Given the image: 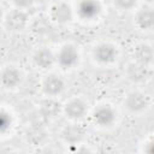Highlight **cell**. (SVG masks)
Here are the masks:
<instances>
[{
  "label": "cell",
  "instance_id": "cell-1",
  "mask_svg": "<svg viewBox=\"0 0 154 154\" xmlns=\"http://www.w3.org/2000/svg\"><path fill=\"white\" fill-rule=\"evenodd\" d=\"M150 96L141 90L130 91L124 99V107L132 114H141L150 107Z\"/></svg>",
  "mask_w": 154,
  "mask_h": 154
},
{
  "label": "cell",
  "instance_id": "cell-2",
  "mask_svg": "<svg viewBox=\"0 0 154 154\" xmlns=\"http://www.w3.org/2000/svg\"><path fill=\"white\" fill-rule=\"evenodd\" d=\"M55 63L63 70H72L79 63V51L72 43L63 45L55 54Z\"/></svg>",
  "mask_w": 154,
  "mask_h": 154
},
{
  "label": "cell",
  "instance_id": "cell-3",
  "mask_svg": "<svg viewBox=\"0 0 154 154\" xmlns=\"http://www.w3.org/2000/svg\"><path fill=\"white\" fill-rule=\"evenodd\" d=\"M91 55L97 64L111 65L117 60L118 49L111 42H100L93 48Z\"/></svg>",
  "mask_w": 154,
  "mask_h": 154
},
{
  "label": "cell",
  "instance_id": "cell-4",
  "mask_svg": "<svg viewBox=\"0 0 154 154\" xmlns=\"http://www.w3.org/2000/svg\"><path fill=\"white\" fill-rule=\"evenodd\" d=\"M4 25L11 32L23 31L29 24V16L24 10L14 8L4 16Z\"/></svg>",
  "mask_w": 154,
  "mask_h": 154
},
{
  "label": "cell",
  "instance_id": "cell-5",
  "mask_svg": "<svg viewBox=\"0 0 154 154\" xmlns=\"http://www.w3.org/2000/svg\"><path fill=\"white\" fill-rule=\"evenodd\" d=\"M93 122L101 128L112 126L117 120V112L114 108L108 103H100L97 105L91 114Z\"/></svg>",
  "mask_w": 154,
  "mask_h": 154
},
{
  "label": "cell",
  "instance_id": "cell-6",
  "mask_svg": "<svg viewBox=\"0 0 154 154\" xmlns=\"http://www.w3.org/2000/svg\"><path fill=\"white\" fill-rule=\"evenodd\" d=\"M23 73L22 71L13 66L7 65L0 70V85L5 89H16L22 84Z\"/></svg>",
  "mask_w": 154,
  "mask_h": 154
},
{
  "label": "cell",
  "instance_id": "cell-7",
  "mask_svg": "<svg viewBox=\"0 0 154 154\" xmlns=\"http://www.w3.org/2000/svg\"><path fill=\"white\" fill-rule=\"evenodd\" d=\"M64 114L66 116V118L77 122L82 118H84L88 113V105L87 102L81 99V97H73L71 100H69L64 106L63 109Z\"/></svg>",
  "mask_w": 154,
  "mask_h": 154
},
{
  "label": "cell",
  "instance_id": "cell-8",
  "mask_svg": "<svg viewBox=\"0 0 154 154\" xmlns=\"http://www.w3.org/2000/svg\"><path fill=\"white\" fill-rule=\"evenodd\" d=\"M125 76L130 82L135 84H142L150 78V67L134 60L126 65Z\"/></svg>",
  "mask_w": 154,
  "mask_h": 154
},
{
  "label": "cell",
  "instance_id": "cell-9",
  "mask_svg": "<svg viewBox=\"0 0 154 154\" xmlns=\"http://www.w3.org/2000/svg\"><path fill=\"white\" fill-rule=\"evenodd\" d=\"M42 91L46 96L55 97L60 95L65 88V82L64 79L57 75V73H48L43 77L42 83H41Z\"/></svg>",
  "mask_w": 154,
  "mask_h": 154
},
{
  "label": "cell",
  "instance_id": "cell-10",
  "mask_svg": "<svg viewBox=\"0 0 154 154\" xmlns=\"http://www.w3.org/2000/svg\"><path fill=\"white\" fill-rule=\"evenodd\" d=\"M85 135H87L85 129L78 123H71L69 125H65L60 131L61 140L69 144L81 143L85 137Z\"/></svg>",
  "mask_w": 154,
  "mask_h": 154
},
{
  "label": "cell",
  "instance_id": "cell-11",
  "mask_svg": "<svg viewBox=\"0 0 154 154\" xmlns=\"http://www.w3.org/2000/svg\"><path fill=\"white\" fill-rule=\"evenodd\" d=\"M49 18L58 24H66L72 20L73 18V11L71 6L64 1L55 2L52 5L49 10Z\"/></svg>",
  "mask_w": 154,
  "mask_h": 154
},
{
  "label": "cell",
  "instance_id": "cell-12",
  "mask_svg": "<svg viewBox=\"0 0 154 154\" xmlns=\"http://www.w3.org/2000/svg\"><path fill=\"white\" fill-rule=\"evenodd\" d=\"M32 63L41 70H48L55 64V54L47 47L36 49L32 54Z\"/></svg>",
  "mask_w": 154,
  "mask_h": 154
},
{
  "label": "cell",
  "instance_id": "cell-13",
  "mask_svg": "<svg viewBox=\"0 0 154 154\" xmlns=\"http://www.w3.org/2000/svg\"><path fill=\"white\" fill-rule=\"evenodd\" d=\"M135 23L141 30H152L154 25V13L153 7L149 5L142 6L135 16Z\"/></svg>",
  "mask_w": 154,
  "mask_h": 154
},
{
  "label": "cell",
  "instance_id": "cell-14",
  "mask_svg": "<svg viewBox=\"0 0 154 154\" xmlns=\"http://www.w3.org/2000/svg\"><path fill=\"white\" fill-rule=\"evenodd\" d=\"M134 60L146 65L148 67L152 66L154 60V51L149 43H140L134 48Z\"/></svg>",
  "mask_w": 154,
  "mask_h": 154
},
{
  "label": "cell",
  "instance_id": "cell-15",
  "mask_svg": "<svg viewBox=\"0 0 154 154\" xmlns=\"http://www.w3.org/2000/svg\"><path fill=\"white\" fill-rule=\"evenodd\" d=\"M101 12V6L96 0H82L78 6V14L83 19L91 20L97 18Z\"/></svg>",
  "mask_w": 154,
  "mask_h": 154
},
{
  "label": "cell",
  "instance_id": "cell-16",
  "mask_svg": "<svg viewBox=\"0 0 154 154\" xmlns=\"http://www.w3.org/2000/svg\"><path fill=\"white\" fill-rule=\"evenodd\" d=\"M61 109H63V106L60 105V102L51 96H47V99L40 103V112L46 118H53L58 116Z\"/></svg>",
  "mask_w": 154,
  "mask_h": 154
},
{
  "label": "cell",
  "instance_id": "cell-17",
  "mask_svg": "<svg viewBox=\"0 0 154 154\" xmlns=\"http://www.w3.org/2000/svg\"><path fill=\"white\" fill-rule=\"evenodd\" d=\"M46 138H47V134L41 128L31 129L30 134H28V140H30L34 144H41L46 141Z\"/></svg>",
  "mask_w": 154,
  "mask_h": 154
},
{
  "label": "cell",
  "instance_id": "cell-18",
  "mask_svg": "<svg viewBox=\"0 0 154 154\" xmlns=\"http://www.w3.org/2000/svg\"><path fill=\"white\" fill-rule=\"evenodd\" d=\"M138 0H112L113 6L119 11H130L136 7Z\"/></svg>",
  "mask_w": 154,
  "mask_h": 154
},
{
  "label": "cell",
  "instance_id": "cell-19",
  "mask_svg": "<svg viewBox=\"0 0 154 154\" xmlns=\"http://www.w3.org/2000/svg\"><path fill=\"white\" fill-rule=\"evenodd\" d=\"M12 4L14 5L16 8H20V10H24V8H29L32 6V4L35 2V0H11Z\"/></svg>",
  "mask_w": 154,
  "mask_h": 154
},
{
  "label": "cell",
  "instance_id": "cell-20",
  "mask_svg": "<svg viewBox=\"0 0 154 154\" xmlns=\"http://www.w3.org/2000/svg\"><path fill=\"white\" fill-rule=\"evenodd\" d=\"M2 19H4V12H2V8L0 7V23L2 22Z\"/></svg>",
  "mask_w": 154,
  "mask_h": 154
}]
</instances>
